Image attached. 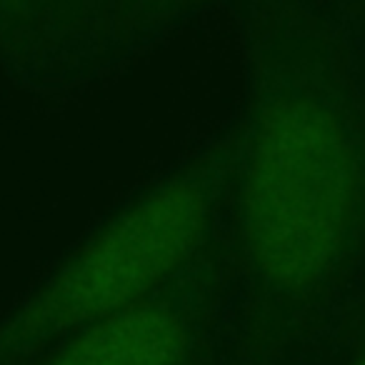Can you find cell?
<instances>
[{
    "instance_id": "obj_2",
    "label": "cell",
    "mask_w": 365,
    "mask_h": 365,
    "mask_svg": "<svg viewBox=\"0 0 365 365\" xmlns=\"http://www.w3.org/2000/svg\"><path fill=\"white\" fill-rule=\"evenodd\" d=\"M238 145L205 153L110 218L0 328V365H21L153 298L200 250Z\"/></svg>"
},
{
    "instance_id": "obj_4",
    "label": "cell",
    "mask_w": 365,
    "mask_h": 365,
    "mask_svg": "<svg viewBox=\"0 0 365 365\" xmlns=\"http://www.w3.org/2000/svg\"><path fill=\"white\" fill-rule=\"evenodd\" d=\"M358 365H365V355H363V358L358 360Z\"/></svg>"
},
{
    "instance_id": "obj_1",
    "label": "cell",
    "mask_w": 365,
    "mask_h": 365,
    "mask_svg": "<svg viewBox=\"0 0 365 365\" xmlns=\"http://www.w3.org/2000/svg\"><path fill=\"white\" fill-rule=\"evenodd\" d=\"M240 250L253 288L298 310L338 280L363 210V158L330 98L283 88L255 106L238 158Z\"/></svg>"
},
{
    "instance_id": "obj_3",
    "label": "cell",
    "mask_w": 365,
    "mask_h": 365,
    "mask_svg": "<svg viewBox=\"0 0 365 365\" xmlns=\"http://www.w3.org/2000/svg\"><path fill=\"white\" fill-rule=\"evenodd\" d=\"M193 320L158 295L78 330L43 365H188Z\"/></svg>"
}]
</instances>
